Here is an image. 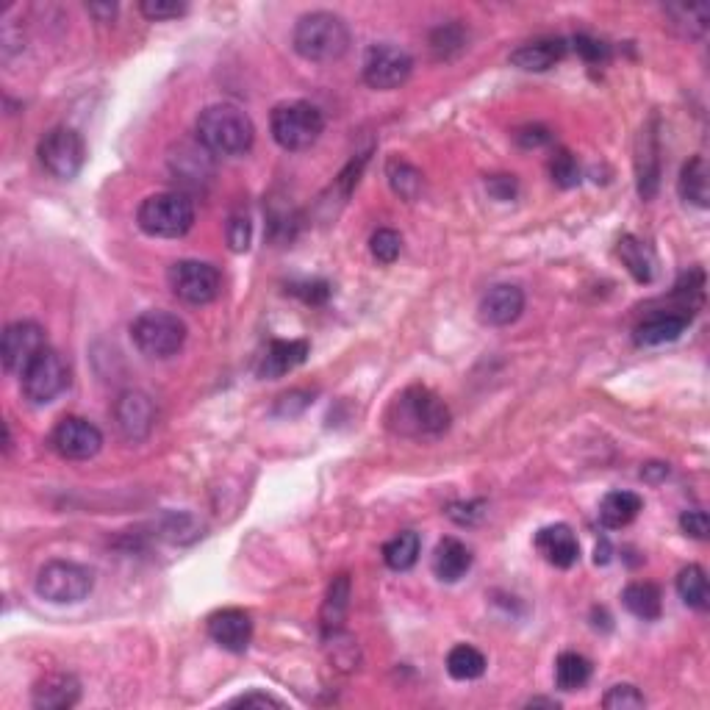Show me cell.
I'll use <instances>...</instances> for the list:
<instances>
[{
  "instance_id": "1",
  "label": "cell",
  "mask_w": 710,
  "mask_h": 710,
  "mask_svg": "<svg viewBox=\"0 0 710 710\" xmlns=\"http://www.w3.org/2000/svg\"><path fill=\"white\" fill-rule=\"evenodd\" d=\"M195 134L197 142L214 156H245L256 142V125L242 109L217 103L200 111Z\"/></svg>"
},
{
  "instance_id": "2",
  "label": "cell",
  "mask_w": 710,
  "mask_h": 710,
  "mask_svg": "<svg viewBox=\"0 0 710 710\" xmlns=\"http://www.w3.org/2000/svg\"><path fill=\"white\" fill-rule=\"evenodd\" d=\"M350 28L339 14L308 12L294 25L292 45L306 62H336L350 50Z\"/></svg>"
},
{
  "instance_id": "3",
  "label": "cell",
  "mask_w": 710,
  "mask_h": 710,
  "mask_svg": "<svg viewBox=\"0 0 710 710\" xmlns=\"http://www.w3.org/2000/svg\"><path fill=\"white\" fill-rule=\"evenodd\" d=\"M389 425L403 436H439L450 425V408L425 386H411L392 403Z\"/></svg>"
},
{
  "instance_id": "4",
  "label": "cell",
  "mask_w": 710,
  "mask_h": 710,
  "mask_svg": "<svg viewBox=\"0 0 710 710\" xmlns=\"http://www.w3.org/2000/svg\"><path fill=\"white\" fill-rule=\"evenodd\" d=\"M136 222H139V228L147 236L178 239V236L192 231V225H195V206L181 192H161V195H150L147 200H142Z\"/></svg>"
},
{
  "instance_id": "5",
  "label": "cell",
  "mask_w": 710,
  "mask_h": 710,
  "mask_svg": "<svg viewBox=\"0 0 710 710\" xmlns=\"http://www.w3.org/2000/svg\"><path fill=\"white\" fill-rule=\"evenodd\" d=\"M322 128H325V117L314 103L289 100V103H281L272 109V139L283 150H308L322 136Z\"/></svg>"
},
{
  "instance_id": "6",
  "label": "cell",
  "mask_w": 710,
  "mask_h": 710,
  "mask_svg": "<svg viewBox=\"0 0 710 710\" xmlns=\"http://www.w3.org/2000/svg\"><path fill=\"white\" fill-rule=\"evenodd\" d=\"M136 350L147 358H172L186 342L184 319L170 311H145L131 325Z\"/></svg>"
},
{
  "instance_id": "7",
  "label": "cell",
  "mask_w": 710,
  "mask_h": 710,
  "mask_svg": "<svg viewBox=\"0 0 710 710\" xmlns=\"http://www.w3.org/2000/svg\"><path fill=\"white\" fill-rule=\"evenodd\" d=\"M92 586H95L92 569L73 561H50L37 575V594L56 605H73V602L86 600Z\"/></svg>"
},
{
  "instance_id": "8",
  "label": "cell",
  "mask_w": 710,
  "mask_h": 710,
  "mask_svg": "<svg viewBox=\"0 0 710 710\" xmlns=\"http://www.w3.org/2000/svg\"><path fill=\"white\" fill-rule=\"evenodd\" d=\"M39 161L42 167L59 178V181H73L78 172L84 170L86 161V142L84 136L78 134L75 128L59 125L39 139Z\"/></svg>"
},
{
  "instance_id": "9",
  "label": "cell",
  "mask_w": 710,
  "mask_h": 710,
  "mask_svg": "<svg viewBox=\"0 0 710 710\" xmlns=\"http://www.w3.org/2000/svg\"><path fill=\"white\" fill-rule=\"evenodd\" d=\"M167 281H170L172 294L189 306H206L211 300H217L222 286L220 270L209 261H195V258L175 261L167 272Z\"/></svg>"
},
{
  "instance_id": "10",
  "label": "cell",
  "mask_w": 710,
  "mask_h": 710,
  "mask_svg": "<svg viewBox=\"0 0 710 710\" xmlns=\"http://www.w3.org/2000/svg\"><path fill=\"white\" fill-rule=\"evenodd\" d=\"M67 383H70L67 361L53 347H45L23 372V394L34 405L53 403L67 389Z\"/></svg>"
},
{
  "instance_id": "11",
  "label": "cell",
  "mask_w": 710,
  "mask_h": 710,
  "mask_svg": "<svg viewBox=\"0 0 710 710\" xmlns=\"http://www.w3.org/2000/svg\"><path fill=\"white\" fill-rule=\"evenodd\" d=\"M414 70V59L397 45H372L367 50V59H364V81L372 89H397L408 81V75Z\"/></svg>"
},
{
  "instance_id": "12",
  "label": "cell",
  "mask_w": 710,
  "mask_h": 710,
  "mask_svg": "<svg viewBox=\"0 0 710 710\" xmlns=\"http://www.w3.org/2000/svg\"><path fill=\"white\" fill-rule=\"evenodd\" d=\"M48 347L45 342V331L42 325L23 319V322H12L3 331V342H0V358H3V369L6 372H20L23 375L25 367L37 358L42 350Z\"/></svg>"
},
{
  "instance_id": "13",
  "label": "cell",
  "mask_w": 710,
  "mask_h": 710,
  "mask_svg": "<svg viewBox=\"0 0 710 710\" xmlns=\"http://www.w3.org/2000/svg\"><path fill=\"white\" fill-rule=\"evenodd\" d=\"M53 450L70 458V461H86L95 458L103 447V433H100L89 419L84 417H64L53 430Z\"/></svg>"
},
{
  "instance_id": "14",
  "label": "cell",
  "mask_w": 710,
  "mask_h": 710,
  "mask_svg": "<svg viewBox=\"0 0 710 710\" xmlns=\"http://www.w3.org/2000/svg\"><path fill=\"white\" fill-rule=\"evenodd\" d=\"M117 428L128 441H142L156 425V405L145 392H125L114 405Z\"/></svg>"
},
{
  "instance_id": "15",
  "label": "cell",
  "mask_w": 710,
  "mask_h": 710,
  "mask_svg": "<svg viewBox=\"0 0 710 710\" xmlns=\"http://www.w3.org/2000/svg\"><path fill=\"white\" fill-rule=\"evenodd\" d=\"M209 636L228 652H245L253 641V619L242 608H225L209 616Z\"/></svg>"
},
{
  "instance_id": "16",
  "label": "cell",
  "mask_w": 710,
  "mask_h": 710,
  "mask_svg": "<svg viewBox=\"0 0 710 710\" xmlns=\"http://www.w3.org/2000/svg\"><path fill=\"white\" fill-rule=\"evenodd\" d=\"M480 319L491 325V328H505L516 319L522 317L525 311V292L514 286V283H500L489 292L483 294L480 300Z\"/></svg>"
},
{
  "instance_id": "17",
  "label": "cell",
  "mask_w": 710,
  "mask_h": 710,
  "mask_svg": "<svg viewBox=\"0 0 710 710\" xmlns=\"http://www.w3.org/2000/svg\"><path fill=\"white\" fill-rule=\"evenodd\" d=\"M536 550L558 569H572L580 558V541L569 525L541 527L536 533Z\"/></svg>"
},
{
  "instance_id": "18",
  "label": "cell",
  "mask_w": 710,
  "mask_h": 710,
  "mask_svg": "<svg viewBox=\"0 0 710 710\" xmlns=\"http://www.w3.org/2000/svg\"><path fill=\"white\" fill-rule=\"evenodd\" d=\"M81 697V683L73 674L53 672L42 677L34 686V708L39 710H67Z\"/></svg>"
},
{
  "instance_id": "19",
  "label": "cell",
  "mask_w": 710,
  "mask_h": 710,
  "mask_svg": "<svg viewBox=\"0 0 710 710\" xmlns=\"http://www.w3.org/2000/svg\"><path fill=\"white\" fill-rule=\"evenodd\" d=\"M306 358H308V342H303V339H289V342L278 339V342L270 344V350H267L264 361H261V367H258V375L270 380L283 378L286 372H292V369L300 367Z\"/></svg>"
},
{
  "instance_id": "20",
  "label": "cell",
  "mask_w": 710,
  "mask_h": 710,
  "mask_svg": "<svg viewBox=\"0 0 710 710\" xmlns=\"http://www.w3.org/2000/svg\"><path fill=\"white\" fill-rule=\"evenodd\" d=\"M566 56L564 39H541V42H530L522 45L511 53V64L527 73H544Z\"/></svg>"
},
{
  "instance_id": "21",
  "label": "cell",
  "mask_w": 710,
  "mask_h": 710,
  "mask_svg": "<svg viewBox=\"0 0 710 710\" xmlns=\"http://www.w3.org/2000/svg\"><path fill=\"white\" fill-rule=\"evenodd\" d=\"M472 569V550L464 541L441 539L433 552V572L444 583H458Z\"/></svg>"
},
{
  "instance_id": "22",
  "label": "cell",
  "mask_w": 710,
  "mask_h": 710,
  "mask_svg": "<svg viewBox=\"0 0 710 710\" xmlns=\"http://www.w3.org/2000/svg\"><path fill=\"white\" fill-rule=\"evenodd\" d=\"M688 328V317L683 314H658L649 317L644 325L636 328V344L641 347H658V344L677 342Z\"/></svg>"
},
{
  "instance_id": "23",
  "label": "cell",
  "mask_w": 710,
  "mask_h": 710,
  "mask_svg": "<svg viewBox=\"0 0 710 710\" xmlns=\"http://www.w3.org/2000/svg\"><path fill=\"white\" fill-rule=\"evenodd\" d=\"M641 508H644V500L636 491H611L600 502V522L611 530H622L641 514Z\"/></svg>"
},
{
  "instance_id": "24",
  "label": "cell",
  "mask_w": 710,
  "mask_h": 710,
  "mask_svg": "<svg viewBox=\"0 0 710 710\" xmlns=\"http://www.w3.org/2000/svg\"><path fill=\"white\" fill-rule=\"evenodd\" d=\"M622 602L625 608L636 619H644V622H655L663 611V600H661V588L655 583H647V580H638V583H630L622 594Z\"/></svg>"
},
{
  "instance_id": "25",
  "label": "cell",
  "mask_w": 710,
  "mask_h": 710,
  "mask_svg": "<svg viewBox=\"0 0 710 710\" xmlns=\"http://www.w3.org/2000/svg\"><path fill=\"white\" fill-rule=\"evenodd\" d=\"M680 195L686 203H694L699 209H708L710 186H708V164L702 156H694L686 161V167L680 172Z\"/></svg>"
},
{
  "instance_id": "26",
  "label": "cell",
  "mask_w": 710,
  "mask_h": 710,
  "mask_svg": "<svg viewBox=\"0 0 710 710\" xmlns=\"http://www.w3.org/2000/svg\"><path fill=\"white\" fill-rule=\"evenodd\" d=\"M419 550H422V539L414 530H405L383 547V561L394 572H408L419 561Z\"/></svg>"
},
{
  "instance_id": "27",
  "label": "cell",
  "mask_w": 710,
  "mask_h": 710,
  "mask_svg": "<svg viewBox=\"0 0 710 710\" xmlns=\"http://www.w3.org/2000/svg\"><path fill=\"white\" fill-rule=\"evenodd\" d=\"M677 594L680 600L686 602L688 608H697V611H708V577H705V569L697 564L686 566L680 575H677Z\"/></svg>"
},
{
  "instance_id": "28",
  "label": "cell",
  "mask_w": 710,
  "mask_h": 710,
  "mask_svg": "<svg viewBox=\"0 0 710 710\" xmlns=\"http://www.w3.org/2000/svg\"><path fill=\"white\" fill-rule=\"evenodd\" d=\"M619 258L625 261V267L638 283H649L655 275V258L649 253L644 242H638L636 236H625L619 242Z\"/></svg>"
},
{
  "instance_id": "29",
  "label": "cell",
  "mask_w": 710,
  "mask_h": 710,
  "mask_svg": "<svg viewBox=\"0 0 710 710\" xmlns=\"http://www.w3.org/2000/svg\"><path fill=\"white\" fill-rule=\"evenodd\" d=\"M447 672L455 680H478L486 672V655L469 644H458L447 655Z\"/></svg>"
},
{
  "instance_id": "30",
  "label": "cell",
  "mask_w": 710,
  "mask_h": 710,
  "mask_svg": "<svg viewBox=\"0 0 710 710\" xmlns=\"http://www.w3.org/2000/svg\"><path fill=\"white\" fill-rule=\"evenodd\" d=\"M641 145L644 150H638V192L644 200L658 192V145H655V136L652 134H641Z\"/></svg>"
},
{
  "instance_id": "31",
  "label": "cell",
  "mask_w": 710,
  "mask_h": 710,
  "mask_svg": "<svg viewBox=\"0 0 710 710\" xmlns=\"http://www.w3.org/2000/svg\"><path fill=\"white\" fill-rule=\"evenodd\" d=\"M588 677H591V663L583 655H577V652L558 655V661H555V683H558L561 691L583 688L588 683Z\"/></svg>"
},
{
  "instance_id": "32",
  "label": "cell",
  "mask_w": 710,
  "mask_h": 710,
  "mask_svg": "<svg viewBox=\"0 0 710 710\" xmlns=\"http://www.w3.org/2000/svg\"><path fill=\"white\" fill-rule=\"evenodd\" d=\"M350 605V577L339 575L328 588V597L322 605V625L325 630H336L344 622V613Z\"/></svg>"
},
{
  "instance_id": "33",
  "label": "cell",
  "mask_w": 710,
  "mask_h": 710,
  "mask_svg": "<svg viewBox=\"0 0 710 710\" xmlns=\"http://www.w3.org/2000/svg\"><path fill=\"white\" fill-rule=\"evenodd\" d=\"M386 175H389V184L397 195L405 200H417L419 189H422V172L417 167H411L408 161L392 159L386 167Z\"/></svg>"
},
{
  "instance_id": "34",
  "label": "cell",
  "mask_w": 710,
  "mask_h": 710,
  "mask_svg": "<svg viewBox=\"0 0 710 710\" xmlns=\"http://www.w3.org/2000/svg\"><path fill=\"white\" fill-rule=\"evenodd\" d=\"M369 250H372V256L378 258L380 264H394L400 258V250H403V239L392 228H380V231L372 233Z\"/></svg>"
},
{
  "instance_id": "35",
  "label": "cell",
  "mask_w": 710,
  "mask_h": 710,
  "mask_svg": "<svg viewBox=\"0 0 710 710\" xmlns=\"http://www.w3.org/2000/svg\"><path fill=\"white\" fill-rule=\"evenodd\" d=\"M464 42L466 34L461 25H441V28L433 31V37H430V48H433V53H436L439 59H450L453 53L464 48Z\"/></svg>"
},
{
  "instance_id": "36",
  "label": "cell",
  "mask_w": 710,
  "mask_h": 710,
  "mask_svg": "<svg viewBox=\"0 0 710 710\" xmlns=\"http://www.w3.org/2000/svg\"><path fill=\"white\" fill-rule=\"evenodd\" d=\"M666 12L672 14L680 25H686L688 37H702L705 28H708L710 12L708 6H702V3H697V6H669Z\"/></svg>"
},
{
  "instance_id": "37",
  "label": "cell",
  "mask_w": 710,
  "mask_h": 710,
  "mask_svg": "<svg viewBox=\"0 0 710 710\" xmlns=\"http://www.w3.org/2000/svg\"><path fill=\"white\" fill-rule=\"evenodd\" d=\"M550 172L552 181L564 189H572V186L580 184V164L577 159L569 153V150H558L550 161Z\"/></svg>"
},
{
  "instance_id": "38",
  "label": "cell",
  "mask_w": 710,
  "mask_h": 710,
  "mask_svg": "<svg viewBox=\"0 0 710 710\" xmlns=\"http://www.w3.org/2000/svg\"><path fill=\"white\" fill-rule=\"evenodd\" d=\"M647 699L644 694L638 691L636 686H613L608 688V694L602 697V708L608 710H633V708H644Z\"/></svg>"
},
{
  "instance_id": "39",
  "label": "cell",
  "mask_w": 710,
  "mask_h": 710,
  "mask_svg": "<svg viewBox=\"0 0 710 710\" xmlns=\"http://www.w3.org/2000/svg\"><path fill=\"white\" fill-rule=\"evenodd\" d=\"M250 233H253V225H250L247 211H233L231 222H228V245H231L233 253H245L247 247H250Z\"/></svg>"
},
{
  "instance_id": "40",
  "label": "cell",
  "mask_w": 710,
  "mask_h": 710,
  "mask_svg": "<svg viewBox=\"0 0 710 710\" xmlns=\"http://www.w3.org/2000/svg\"><path fill=\"white\" fill-rule=\"evenodd\" d=\"M139 12L145 14L147 20L161 23V20H175V17L186 14V3H178V0H142Z\"/></svg>"
},
{
  "instance_id": "41",
  "label": "cell",
  "mask_w": 710,
  "mask_h": 710,
  "mask_svg": "<svg viewBox=\"0 0 710 710\" xmlns=\"http://www.w3.org/2000/svg\"><path fill=\"white\" fill-rule=\"evenodd\" d=\"M680 527H683V533L691 536V539L705 541L710 533V519L705 511L694 508V511H686V514L680 516Z\"/></svg>"
},
{
  "instance_id": "42",
  "label": "cell",
  "mask_w": 710,
  "mask_h": 710,
  "mask_svg": "<svg viewBox=\"0 0 710 710\" xmlns=\"http://www.w3.org/2000/svg\"><path fill=\"white\" fill-rule=\"evenodd\" d=\"M575 50L586 59V62L597 64V62H605L608 59V45L605 42H600V39L588 37V34H580V37H575Z\"/></svg>"
},
{
  "instance_id": "43",
  "label": "cell",
  "mask_w": 710,
  "mask_h": 710,
  "mask_svg": "<svg viewBox=\"0 0 710 710\" xmlns=\"http://www.w3.org/2000/svg\"><path fill=\"white\" fill-rule=\"evenodd\" d=\"M292 294H297V297H303L306 303H325L328 297H331V286L325 281H311V283H297V286H292Z\"/></svg>"
},
{
  "instance_id": "44",
  "label": "cell",
  "mask_w": 710,
  "mask_h": 710,
  "mask_svg": "<svg viewBox=\"0 0 710 710\" xmlns=\"http://www.w3.org/2000/svg\"><path fill=\"white\" fill-rule=\"evenodd\" d=\"M486 189H489V195L497 197V200H514L516 192H519V184H516L514 175H494V178H489Z\"/></svg>"
},
{
  "instance_id": "45",
  "label": "cell",
  "mask_w": 710,
  "mask_h": 710,
  "mask_svg": "<svg viewBox=\"0 0 710 710\" xmlns=\"http://www.w3.org/2000/svg\"><path fill=\"white\" fill-rule=\"evenodd\" d=\"M231 705H239V708H283L281 699H275L272 694H261V691H253V694L233 699Z\"/></svg>"
},
{
  "instance_id": "46",
  "label": "cell",
  "mask_w": 710,
  "mask_h": 710,
  "mask_svg": "<svg viewBox=\"0 0 710 710\" xmlns=\"http://www.w3.org/2000/svg\"><path fill=\"white\" fill-rule=\"evenodd\" d=\"M516 139H519V145L522 147H539L544 145V142H550V134H547V128L533 125V128H522V131L516 134Z\"/></svg>"
},
{
  "instance_id": "47",
  "label": "cell",
  "mask_w": 710,
  "mask_h": 710,
  "mask_svg": "<svg viewBox=\"0 0 710 710\" xmlns=\"http://www.w3.org/2000/svg\"><path fill=\"white\" fill-rule=\"evenodd\" d=\"M86 12L95 14L100 23H111V20H114V14H117V6H114V3H103V6H100V3H89V6H86Z\"/></svg>"
},
{
  "instance_id": "48",
  "label": "cell",
  "mask_w": 710,
  "mask_h": 710,
  "mask_svg": "<svg viewBox=\"0 0 710 710\" xmlns=\"http://www.w3.org/2000/svg\"><path fill=\"white\" fill-rule=\"evenodd\" d=\"M669 475V466L663 464H649L641 469V478L644 480H658V478H666Z\"/></svg>"
}]
</instances>
